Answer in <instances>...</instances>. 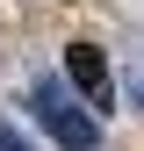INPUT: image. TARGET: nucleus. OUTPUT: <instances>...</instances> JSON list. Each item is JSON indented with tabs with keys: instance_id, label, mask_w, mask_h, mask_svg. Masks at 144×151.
Here are the masks:
<instances>
[{
	"instance_id": "f257e3e1",
	"label": "nucleus",
	"mask_w": 144,
	"mask_h": 151,
	"mask_svg": "<svg viewBox=\"0 0 144 151\" xmlns=\"http://www.w3.org/2000/svg\"><path fill=\"white\" fill-rule=\"evenodd\" d=\"M36 115H43V129H50V137H58L65 151H94V144H101V122L86 115L79 101H65V93L50 86V79L36 86Z\"/></svg>"
},
{
	"instance_id": "f03ea898",
	"label": "nucleus",
	"mask_w": 144,
	"mask_h": 151,
	"mask_svg": "<svg viewBox=\"0 0 144 151\" xmlns=\"http://www.w3.org/2000/svg\"><path fill=\"white\" fill-rule=\"evenodd\" d=\"M65 79L86 93V115H108V108H115V79H108V58L94 43H72L65 50Z\"/></svg>"
},
{
	"instance_id": "7ed1b4c3",
	"label": "nucleus",
	"mask_w": 144,
	"mask_h": 151,
	"mask_svg": "<svg viewBox=\"0 0 144 151\" xmlns=\"http://www.w3.org/2000/svg\"><path fill=\"white\" fill-rule=\"evenodd\" d=\"M0 151H36V144H29V137H22V129H14V122H7V115H0Z\"/></svg>"
}]
</instances>
